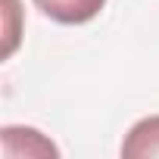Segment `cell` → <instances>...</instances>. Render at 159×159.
Wrapping results in <instances>:
<instances>
[{
	"instance_id": "cell-2",
	"label": "cell",
	"mask_w": 159,
	"mask_h": 159,
	"mask_svg": "<svg viewBox=\"0 0 159 159\" xmlns=\"http://www.w3.org/2000/svg\"><path fill=\"white\" fill-rule=\"evenodd\" d=\"M122 156H128V159H147V156L153 159V156H159V116L140 119L128 131V137L122 143Z\"/></svg>"
},
{
	"instance_id": "cell-1",
	"label": "cell",
	"mask_w": 159,
	"mask_h": 159,
	"mask_svg": "<svg viewBox=\"0 0 159 159\" xmlns=\"http://www.w3.org/2000/svg\"><path fill=\"white\" fill-rule=\"evenodd\" d=\"M34 7L59 25H84L100 16L106 0H34Z\"/></svg>"
}]
</instances>
